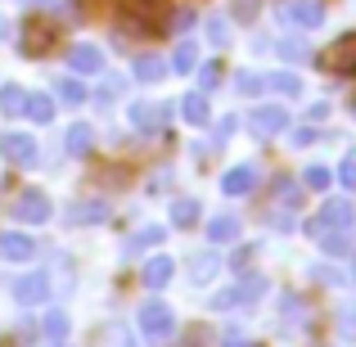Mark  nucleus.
Listing matches in <instances>:
<instances>
[{
  "label": "nucleus",
  "mask_w": 356,
  "mask_h": 347,
  "mask_svg": "<svg viewBox=\"0 0 356 347\" xmlns=\"http://www.w3.org/2000/svg\"><path fill=\"white\" fill-rule=\"evenodd\" d=\"M212 307H217V312H230V307H239V289H221V293L212 298Z\"/></svg>",
  "instance_id": "obj_39"
},
{
  "label": "nucleus",
  "mask_w": 356,
  "mask_h": 347,
  "mask_svg": "<svg viewBox=\"0 0 356 347\" xmlns=\"http://www.w3.org/2000/svg\"><path fill=\"white\" fill-rule=\"evenodd\" d=\"M280 18L293 23V27H321L325 9H321V0H284V5H280Z\"/></svg>",
  "instance_id": "obj_8"
},
{
  "label": "nucleus",
  "mask_w": 356,
  "mask_h": 347,
  "mask_svg": "<svg viewBox=\"0 0 356 347\" xmlns=\"http://www.w3.org/2000/svg\"><path fill=\"white\" fill-rule=\"evenodd\" d=\"M54 41H59V27H54L50 18H27V27H23V54H27V59L50 54Z\"/></svg>",
  "instance_id": "obj_4"
},
{
  "label": "nucleus",
  "mask_w": 356,
  "mask_h": 347,
  "mask_svg": "<svg viewBox=\"0 0 356 347\" xmlns=\"http://www.w3.org/2000/svg\"><path fill=\"white\" fill-rule=\"evenodd\" d=\"M90 145H95V131H90L86 122H77V127H68V136H63V149H68L72 158L90 154Z\"/></svg>",
  "instance_id": "obj_17"
},
{
  "label": "nucleus",
  "mask_w": 356,
  "mask_h": 347,
  "mask_svg": "<svg viewBox=\"0 0 356 347\" xmlns=\"http://www.w3.org/2000/svg\"><path fill=\"white\" fill-rule=\"evenodd\" d=\"M23 104H27V95H23L18 86H5V90H0V108H5L9 118H18V113H23Z\"/></svg>",
  "instance_id": "obj_28"
},
{
  "label": "nucleus",
  "mask_w": 356,
  "mask_h": 347,
  "mask_svg": "<svg viewBox=\"0 0 356 347\" xmlns=\"http://www.w3.org/2000/svg\"><path fill=\"white\" fill-rule=\"evenodd\" d=\"M330 181H334V172H330V167H321V163L307 167V176H302L307 190H330Z\"/></svg>",
  "instance_id": "obj_29"
},
{
  "label": "nucleus",
  "mask_w": 356,
  "mask_h": 347,
  "mask_svg": "<svg viewBox=\"0 0 356 347\" xmlns=\"http://www.w3.org/2000/svg\"><path fill=\"white\" fill-rule=\"evenodd\" d=\"M339 330H343V339L356 343V312H352V307H343V312H339Z\"/></svg>",
  "instance_id": "obj_38"
},
{
  "label": "nucleus",
  "mask_w": 356,
  "mask_h": 347,
  "mask_svg": "<svg viewBox=\"0 0 356 347\" xmlns=\"http://www.w3.org/2000/svg\"><path fill=\"white\" fill-rule=\"evenodd\" d=\"M307 118H312V122H325V118H330V104H312V113H307Z\"/></svg>",
  "instance_id": "obj_45"
},
{
  "label": "nucleus",
  "mask_w": 356,
  "mask_h": 347,
  "mask_svg": "<svg viewBox=\"0 0 356 347\" xmlns=\"http://www.w3.org/2000/svg\"><path fill=\"white\" fill-rule=\"evenodd\" d=\"M140 275H145V284H149V289H163L167 280L176 275V261H172V257H149Z\"/></svg>",
  "instance_id": "obj_15"
},
{
  "label": "nucleus",
  "mask_w": 356,
  "mask_h": 347,
  "mask_svg": "<svg viewBox=\"0 0 356 347\" xmlns=\"http://www.w3.org/2000/svg\"><path fill=\"white\" fill-rule=\"evenodd\" d=\"M95 347H136V334H131L127 325H104L99 339H95Z\"/></svg>",
  "instance_id": "obj_21"
},
{
  "label": "nucleus",
  "mask_w": 356,
  "mask_h": 347,
  "mask_svg": "<svg viewBox=\"0 0 356 347\" xmlns=\"http://www.w3.org/2000/svg\"><path fill=\"white\" fill-rule=\"evenodd\" d=\"M352 284H356V257H352Z\"/></svg>",
  "instance_id": "obj_46"
},
{
  "label": "nucleus",
  "mask_w": 356,
  "mask_h": 347,
  "mask_svg": "<svg viewBox=\"0 0 356 347\" xmlns=\"http://www.w3.org/2000/svg\"><path fill=\"white\" fill-rule=\"evenodd\" d=\"M181 118L190 122V127H208V118H212V113H208V99H203L199 90H194V95H185V99H181Z\"/></svg>",
  "instance_id": "obj_18"
},
{
  "label": "nucleus",
  "mask_w": 356,
  "mask_h": 347,
  "mask_svg": "<svg viewBox=\"0 0 356 347\" xmlns=\"http://www.w3.org/2000/svg\"><path fill=\"white\" fill-rule=\"evenodd\" d=\"M221 347H252V339H248V334H239V330H230L226 339H221Z\"/></svg>",
  "instance_id": "obj_43"
},
{
  "label": "nucleus",
  "mask_w": 356,
  "mask_h": 347,
  "mask_svg": "<svg viewBox=\"0 0 356 347\" xmlns=\"http://www.w3.org/2000/svg\"><path fill=\"white\" fill-rule=\"evenodd\" d=\"M163 226H149V230H136V234H131V239H127V252H136V248H154V243H163Z\"/></svg>",
  "instance_id": "obj_27"
},
{
  "label": "nucleus",
  "mask_w": 356,
  "mask_h": 347,
  "mask_svg": "<svg viewBox=\"0 0 356 347\" xmlns=\"http://www.w3.org/2000/svg\"><path fill=\"white\" fill-rule=\"evenodd\" d=\"M194 221H199V203L194 199H176L172 203V226L185 230V226H194Z\"/></svg>",
  "instance_id": "obj_24"
},
{
  "label": "nucleus",
  "mask_w": 356,
  "mask_h": 347,
  "mask_svg": "<svg viewBox=\"0 0 356 347\" xmlns=\"http://www.w3.org/2000/svg\"><path fill=\"white\" fill-rule=\"evenodd\" d=\"M217 271H221V257H217L212 248H208V252H194V257H190V280H194V284H208Z\"/></svg>",
  "instance_id": "obj_14"
},
{
  "label": "nucleus",
  "mask_w": 356,
  "mask_h": 347,
  "mask_svg": "<svg viewBox=\"0 0 356 347\" xmlns=\"http://www.w3.org/2000/svg\"><path fill=\"white\" fill-rule=\"evenodd\" d=\"M203 334H208V330H203V325H194V330H190V339H185L181 347H203Z\"/></svg>",
  "instance_id": "obj_44"
},
{
  "label": "nucleus",
  "mask_w": 356,
  "mask_h": 347,
  "mask_svg": "<svg viewBox=\"0 0 356 347\" xmlns=\"http://www.w3.org/2000/svg\"><path fill=\"white\" fill-rule=\"evenodd\" d=\"M0 32H5V23H0Z\"/></svg>",
  "instance_id": "obj_47"
},
{
  "label": "nucleus",
  "mask_w": 356,
  "mask_h": 347,
  "mask_svg": "<svg viewBox=\"0 0 356 347\" xmlns=\"http://www.w3.org/2000/svg\"><path fill=\"white\" fill-rule=\"evenodd\" d=\"M14 217L23 221V226H41V221H50V199H45L41 190H23L14 199Z\"/></svg>",
  "instance_id": "obj_7"
},
{
  "label": "nucleus",
  "mask_w": 356,
  "mask_h": 347,
  "mask_svg": "<svg viewBox=\"0 0 356 347\" xmlns=\"http://www.w3.org/2000/svg\"><path fill=\"white\" fill-rule=\"evenodd\" d=\"M208 41H212V45H226V41H230L226 18H208Z\"/></svg>",
  "instance_id": "obj_36"
},
{
  "label": "nucleus",
  "mask_w": 356,
  "mask_h": 347,
  "mask_svg": "<svg viewBox=\"0 0 356 347\" xmlns=\"http://www.w3.org/2000/svg\"><path fill=\"white\" fill-rule=\"evenodd\" d=\"M68 68L72 72H99L104 68V50H99V45H72L68 50Z\"/></svg>",
  "instance_id": "obj_11"
},
{
  "label": "nucleus",
  "mask_w": 356,
  "mask_h": 347,
  "mask_svg": "<svg viewBox=\"0 0 356 347\" xmlns=\"http://www.w3.org/2000/svg\"><path fill=\"white\" fill-rule=\"evenodd\" d=\"M199 77H203V90H212V86H217V77H221V63H208Z\"/></svg>",
  "instance_id": "obj_42"
},
{
  "label": "nucleus",
  "mask_w": 356,
  "mask_h": 347,
  "mask_svg": "<svg viewBox=\"0 0 356 347\" xmlns=\"http://www.w3.org/2000/svg\"><path fill=\"white\" fill-rule=\"evenodd\" d=\"M239 95H261V86H266V77H257V72H239L235 77Z\"/></svg>",
  "instance_id": "obj_33"
},
{
  "label": "nucleus",
  "mask_w": 356,
  "mask_h": 347,
  "mask_svg": "<svg viewBox=\"0 0 356 347\" xmlns=\"http://www.w3.org/2000/svg\"><path fill=\"white\" fill-rule=\"evenodd\" d=\"M167 27H172V32H185V27H194V9H167Z\"/></svg>",
  "instance_id": "obj_34"
},
{
  "label": "nucleus",
  "mask_w": 356,
  "mask_h": 347,
  "mask_svg": "<svg viewBox=\"0 0 356 347\" xmlns=\"http://www.w3.org/2000/svg\"><path fill=\"white\" fill-rule=\"evenodd\" d=\"M163 72H167V63L154 59V54H140V59H136V77H140V81H158Z\"/></svg>",
  "instance_id": "obj_25"
},
{
  "label": "nucleus",
  "mask_w": 356,
  "mask_h": 347,
  "mask_svg": "<svg viewBox=\"0 0 356 347\" xmlns=\"http://www.w3.org/2000/svg\"><path fill=\"white\" fill-rule=\"evenodd\" d=\"M172 330H176L172 307H167L163 298H149V302L140 307V334H145V339H167Z\"/></svg>",
  "instance_id": "obj_3"
},
{
  "label": "nucleus",
  "mask_w": 356,
  "mask_h": 347,
  "mask_svg": "<svg viewBox=\"0 0 356 347\" xmlns=\"http://www.w3.org/2000/svg\"><path fill=\"white\" fill-rule=\"evenodd\" d=\"M339 181L348 185V190H356V149H352L348 158H343V167H339Z\"/></svg>",
  "instance_id": "obj_37"
},
{
  "label": "nucleus",
  "mask_w": 356,
  "mask_h": 347,
  "mask_svg": "<svg viewBox=\"0 0 356 347\" xmlns=\"http://www.w3.org/2000/svg\"><path fill=\"white\" fill-rule=\"evenodd\" d=\"M252 185H257V167H248V163L230 167V172L221 176V190H226V194H248Z\"/></svg>",
  "instance_id": "obj_13"
},
{
  "label": "nucleus",
  "mask_w": 356,
  "mask_h": 347,
  "mask_svg": "<svg viewBox=\"0 0 356 347\" xmlns=\"http://www.w3.org/2000/svg\"><path fill=\"white\" fill-rule=\"evenodd\" d=\"M289 127V113H284V104H261V108H252L248 113V131L252 136H280V131Z\"/></svg>",
  "instance_id": "obj_6"
},
{
  "label": "nucleus",
  "mask_w": 356,
  "mask_h": 347,
  "mask_svg": "<svg viewBox=\"0 0 356 347\" xmlns=\"http://www.w3.org/2000/svg\"><path fill=\"white\" fill-rule=\"evenodd\" d=\"M321 68L339 72V77H356V32L339 36L334 45H325V50H321Z\"/></svg>",
  "instance_id": "obj_2"
},
{
  "label": "nucleus",
  "mask_w": 356,
  "mask_h": 347,
  "mask_svg": "<svg viewBox=\"0 0 356 347\" xmlns=\"http://www.w3.org/2000/svg\"><path fill=\"white\" fill-rule=\"evenodd\" d=\"M325 252H334V257H343V252H352L356 248V226H348V230H334V234H325V239H316Z\"/></svg>",
  "instance_id": "obj_19"
},
{
  "label": "nucleus",
  "mask_w": 356,
  "mask_h": 347,
  "mask_svg": "<svg viewBox=\"0 0 356 347\" xmlns=\"http://www.w3.org/2000/svg\"><path fill=\"white\" fill-rule=\"evenodd\" d=\"M194 63H199V50H194V45H176V59H172V68H176V72H190Z\"/></svg>",
  "instance_id": "obj_32"
},
{
  "label": "nucleus",
  "mask_w": 356,
  "mask_h": 347,
  "mask_svg": "<svg viewBox=\"0 0 356 347\" xmlns=\"http://www.w3.org/2000/svg\"><path fill=\"white\" fill-rule=\"evenodd\" d=\"M36 154H41V149H36V140H32V136H23V131H5V136H0V158H5V163H14V167H32V163H36Z\"/></svg>",
  "instance_id": "obj_5"
},
{
  "label": "nucleus",
  "mask_w": 356,
  "mask_h": 347,
  "mask_svg": "<svg viewBox=\"0 0 356 347\" xmlns=\"http://www.w3.org/2000/svg\"><path fill=\"white\" fill-rule=\"evenodd\" d=\"M257 293H266V275H252V280H243V284H239V302H252Z\"/></svg>",
  "instance_id": "obj_35"
},
{
  "label": "nucleus",
  "mask_w": 356,
  "mask_h": 347,
  "mask_svg": "<svg viewBox=\"0 0 356 347\" xmlns=\"http://www.w3.org/2000/svg\"><path fill=\"white\" fill-rule=\"evenodd\" d=\"M23 118H32V122H54V99H50V95H27Z\"/></svg>",
  "instance_id": "obj_23"
},
{
  "label": "nucleus",
  "mask_w": 356,
  "mask_h": 347,
  "mask_svg": "<svg viewBox=\"0 0 356 347\" xmlns=\"http://www.w3.org/2000/svg\"><path fill=\"white\" fill-rule=\"evenodd\" d=\"M167 113H172L167 104H131V127H136L140 136H154V131H163Z\"/></svg>",
  "instance_id": "obj_10"
},
{
  "label": "nucleus",
  "mask_w": 356,
  "mask_h": 347,
  "mask_svg": "<svg viewBox=\"0 0 356 347\" xmlns=\"http://www.w3.org/2000/svg\"><path fill=\"white\" fill-rule=\"evenodd\" d=\"M45 334H50V339H68V316L63 312H45Z\"/></svg>",
  "instance_id": "obj_31"
},
{
  "label": "nucleus",
  "mask_w": 356,
  "mask_h": 347,
  "mask_svg": "<svg viewBox=\"0 0 356 347\" xmlns=\"http://www.w3.org/2000/svg\"><path fill=\"white\" fill-rule=\"evenodd\" d=\"M59 99H63V104H81V99H86V86L72 81V77H63L59 81Z\"/></svg>",
  "instance_id": "obj_30"
},
{
  "label": "nucleus",
  "mask_w": 356,
  "mask_h": 347,
  "mask_svg": "<svg viewBox=\"0 0 356 347\" xmlns=\"http://www.w3.org/2000/svg\"><path fill=\"white\" fill-rule=\"evenodd\" d=\"M0 257L5 261H32V239L27 234H0Z\"/></svg>",
  "instance_id": "obj_16"
},
{
  "label": "nucleus",
  "mask_w": 356,
  "mask_h": 347,
  "mask_svg": "<svg viewBox=\"0 0 356 347\" xmlns=\"http://www.w3.org/2000/svg\"><path fill=\"white\" fill-rule=\"evenodd\" d=\"M235 239H239V221L235 217H212L208 243H235Z\"/></svg>",
  "instance_id": "obj_20"
},
{
  "label": "nucleus",
  "mask_w": 356,
  "mask_h": 347,
  "mask_svg": "<svg viewBox=\"0 0 356 347\" xmlns=\"http://www.w3.org/2000/svg\"><path fill=\"white\" fill-rule=\"evenodd\" d=\"M257 5H261V0H235V18L252 23V18H257Z\"/></svg>",
  "instance_id": "obj_40"
},
{
  "label": "nucleus",
  "mask_w": 356,
  "mask_h": 347,
  "mask_svg": "<svg viewBox=\"0 0 356 347\" xmlns=\"http://www.w3.org/2000/svg\"><path fill=\"white\" fill-rule=\"evenodd\" d=\"M50 293V280H45V271H32V275H23L14 284V298L18 302H41V298Z\"/></svg>",
  "instance_id": "obj_12"
},
{
  "label": "nucleus",
  "mask_w": 356,
  "mask_h": 347,
  "mask_svg": "<svg viewBox=\"0 0 356 347\" xmlns=\"http://www.w3.org/2000/svg\"><path fill=\"white\" fill-rule=\"evenodd\" d=\"M266 86L275 90V95H284V99L302 95V81H298V72H270V77H266Z\"/></svg>",
  "instance_id": "obj_22"
},
{
  "label": "nucleus",
  "mask_w": 356,
  "mask_h": 347,
  "mask_svg": "<svg viewBox=\"0 0 356 347\" xmlns=\"http://www.w3.org/2000/svg\"><path fill=\"white\" fill-rule=\"evenodd\" d=\"M356 226V212H352V203L348 199H330L321 212H316L312 221H307V234L312 239H325V234H334V230H348Z\"/></svg>",
  "instance_id": "obj_1"
},
{
  "label": "nucleus",
  "mask_w": 356,
  "mask_h": 347,
  "mask_svg": "<svg viewBox=\"0 0 356 347\" xmlns=\"http://www.w3.org/2000/svg\"><path fill=\"white\" fill-rule=\"evenodd\" d=\"M280 54H289V59H307V45L302 41H280Z\"/></svg>",
  "instance_id": "obj_41"
},
{
  "label": "nucleus",
  "mask_w": 356,
  "mask_h": 347,
  "mask_svg": "<svg viewBox=\"0 0 356 347\" xmlns=\"http://www.w3.org/2000/svg\"><path fill=\"white\" fill-rule=\"evenodd\" d=\"M275 203H284V208H298V203H302V190H298V181L280 176V181H275Z\"/></svg>",
  "instance_id": "obj_26"
},
{
  "label": "nucleus",
  "mask_w": 356,
  "mask_h": 347,
  "mask_svg": "<svg viewBox=\"0 0 356 347\" xmlns=\"http://www.w3.org/2000/svg\"><path fill=\"white\" fill-rule=\"evenodd\" d=\"M68 226H104L108 221V203L104 199H81V203H68Z\"/></svg>",
  "instance_id": "obj_9"
}]
</instances>
